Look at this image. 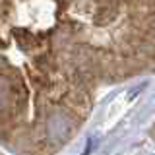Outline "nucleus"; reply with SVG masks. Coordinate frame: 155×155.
Instances as JSON below:
<instances>
[{"mask_svg": "<svg viewBox=\"0 0 155 155\" xmlns=\"http://www.w3.org/2000/svg\"><path fill=\"white\" fill-rule=\"evenodd\" d=\"M91 147H93V140H89V142H87V147H85L84 155H89V153H91Z\"/></svg>", "mask_w": 155, "mask_h": 155, "instance_id": "1", "label": "nucleus"}]
</instances>
